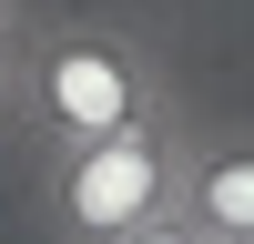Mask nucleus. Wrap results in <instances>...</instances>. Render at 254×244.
<instances>
[{"mask_svg":"<svg viewBox=\"0 0 254 244\" xmlns=\"http://www.w3.org/2000/svg\"><path fill=\"white\" fill-rule=\"evenodd\" d=\"M20 41H31V31L0 20V112H20Z\"/></svg>","mask_w":254,"mask_h":244,"instance_id":"20e7f679","label":"nucleus"},{"mask_svg":"<svg viewBox=\"0 0 254 244\" xmlns=\"http://www.w3.org/2000/svg\"><path fill=\"white\" fill-rule=\"evenodd\" d=\"M153 112H173V92H163V61L122 20H41L20 41V122L41 132V153L132 132Z\"/></svg>","mask_w":254,"mask_h":244,"instance_id":"f257e3e1","label":"nucleus"},{"mask_svg":"<svg viewBox=\"0 0 254 244\" xmlns=\"http://www.w3.org/2000/svg\"><path fill=\"white\" fill-rule=\"evenodd\" d=\"M193 142H203V132H193L183 112H153V122H132V132H102V142H71V153H51V173H41L51 244H122L132 224L183 214Z\"/></svg>","mask_w":254,"mask_h":244,"instance_id":"f03ea898","label":"nucleus"},{"mask_svg":"<svg viewBox=\"0 0 254 244\" xmlns=\"http://www.w3.org/2000/svg\"><path fill=\"white\" fill-rule=\"evenodd\" d=\"M122 244H203V234H193V224H183V214H153V224H132V234H122Z\"/></svg>","mask_w":254,"mask_h":244,"instance_id":"39448f33","label":"nucleus"},{"mask_svg":"<svg viewBox=\"0 0 254 244\" xmlns=\"http://www.w3.org/2000/svg\"><path fill=\"white\" fill-rule=\"evenodd\" d=\"M20 10H31V0H0V20H20Z\"/></svg>","mask_w":254,"mask_h":244,"instance_id":"423d86ee","label":"nucleus"},{"mask_svg":"<svg viewBox=\"0 0 254 244\" xmlns=\"http://www.w3.org/2000/svg\"><path fill=\"white\" fill-rule=\"evenodd\" d=\"M183 224L203 244H254V142H193Z\"/></svg>","mask_w":254,"mask_h":244,"instance_id":"7ed1b4c3","label":"nucleus"}]
</instances>
